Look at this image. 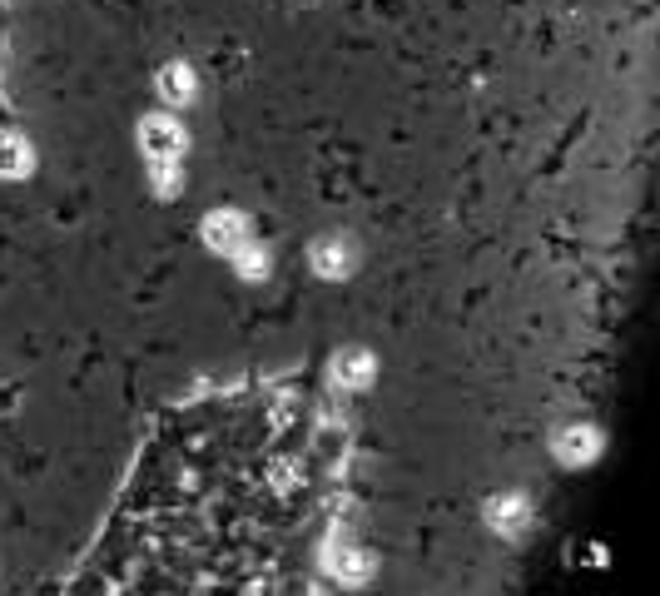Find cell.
Listing matches in <instances>:
<instances>
[{"mask_svg":"<svg viewBox=\"0 0 660 596\" xmlns=\"http://www.w3.org/2000/svg\"><path fill=\"white\" fill-rule=\"evenodd\" d=\"M139 140H144V149H149L154 159H169V154H179V145H184V130H179L169 115H154V120H144Z\"/></svg>","mask_w":660,"mask_h":596,"instance_id":"cell-1","label":"cell"},{"mask_svg":"<svg viewBox=\"0 0 660 596\" xmlns=\"http://www.w3.org/2000/svg\"><path fill=\"white\" fill-rule=\"evenodd\" d=\"M159 95H164L169 105H184V100L194 95V75H189L184 65H164V75H159Z\"/></svg>","mask_w":660,"mask_h":596,"instance_id":"cell-2","label":"cell"},{"mask_svg":"<svg viewBox=\"0 0 660 596\" xmlns=\"http://www.w3.org/2000/svg\"><path fill=\"white\" fill-rule=\"evenodd\" d=\"M25 164H30L25 145L15 135H0V174H25Z\"/></svg>","mask_w":660,"mask_h":596,"instance_id":"cell-3","label":"cell"},{"mask_svg":"<svg viewBox=\"0 0 660 596\" xmlns=\"http://www.w3.org/2000/svg\"><path fill=\"white\" fill-rule=\"evenodd\" d=\"M209 239H214L219 249H234V244L244 239V229H239V219H224V214H219V219H209Z\"/></svg>","mask_w":660,"mask_h":596,"instance_id":"cell-4","label":"cell"},{"mask_svg":"<svg viewBox=\"0 0 660 596\" xmlns=\"http://www.w3.org/2000/svg\"><path fill=\"white\" fill-rule=\"evenodd\" d=\"M318 269L323 274H343L348 269V249L343 244H318Z\"/></svg>","mask_w":660,"mask_h":596,"instance_id":"cell-5","label":"cell"}]
</instances>
